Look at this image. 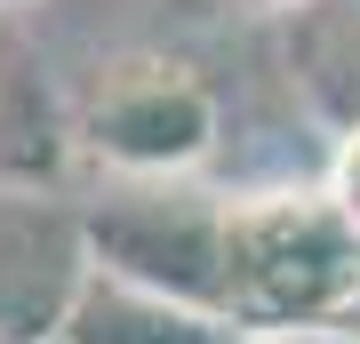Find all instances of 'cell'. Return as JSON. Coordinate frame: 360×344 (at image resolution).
Instances as JSON below:
<instances>
[{
	"label": "cell",
	"mask_w": 360,
	"mask_h": 344,
	"mask_svg": "<svg viewBox=\"0 0 360 344\" xmlns=\"http://www.w3.org/2000/svg\"><path fill=\"white\" fill-rule=\"evenodd\" d=\"M360 288V232L328 208L321 184L224 192V320L240 336H312Z\"/></svg>",
	"instance_id": "6da1fadb"
},
{
	"label": "cell",
	"mask_w": 360,
	"mask_h": 344,
	"mask_svg": "<svg viewBox=\"0 0 360 344\" xmlns=\"http://www.w3.org/2000/svg\"><path fill=\"white\" fill-rule=\"evenodd\" d=\"M217 89L184 56L120 49L72 104V160H96L112 184H193L217 153Z\"/></svg>",
	"instance_id": "7a4b0ae2"
},
{
	"label": "cell",
	"mask_w": 360,
	"mask_h": 344,
	"mask_svg": "<svg viewBox=\"0 0 360 344\" xmlns=\"http://www.w3.org/2000/svg\"><path fill=\"white\" fill-rule=\"evenodd\" d=\"M89 265L129 288L224 320V192L208 184H104L80 200Z\"/></svg>",
	"instance_id": "3957f363"
},
{
	"label": "cell",
	"mask_w": 360,
	"mask_h": 344,
	"mask_svg": "<svg viewBox=\"0 0 360 344\" xmlns=\"http://www.w3.org/2000/svg\"><path fill=\"white\" fill-rule=\"evenodd\" d=\"M80 281V208H65L56 192H0V344H56Z\"/></svg>",
	"instance_id": "277c9868"
},
{
	"label": "cell",
	"mask_w": 360,
	"mask_h": 344,
	"mask_svg": "<svg viewBox=\"0 0 360 344\" xmlns=\"http://www.w3.org/2000/svg\"><path fill=\"white\" fill-rule=\"evenodd\" d=\"M72 168V104L56 96L25 16H0V192H56Z\"/></svg>",
	"instance_id": "5b68a950"
},
{
	"label": "cell",
	"mask_w": 360,
	"mask_h": 344,
	"mask_svg": "<svg viewBox=\"0 0 360 344\" xmlns=\"http://www.w3.org/2000/svg\"><path fill=\"white\" fill-rule=\"evenodd\" d=\"M56 344H240V329L217 320V312L176 305V296L129 288V281H112V272L89 265V281H80Z\"/></svg>",
	"instance_id": "8992f818"
},
{
	"label": "cell",
	"mask_w": 360,
	"mask_h": 344,
	"mask_svg": "<svg viewBox=\"0 0 360 344\" xmlns=\"http://www.w3.org/2000/svg\"><path fill=\"white\" fill-rule=\"evenodd\" d=\"M321 192H328V208L360 232V120L352 128H336V144H328V168H321Z\"/></svg>",
	"instance_id": "52a82bcc"
},
{
	"label": "cell",
	"mask_w": 360,
	"mask_h": 344,
	"mask_svg": "<svg viewBox=\"0 0 360 344\" xmlns=\"http://www.w3.org/2000/svg\"><path fill=\"white\" fill-rule=\"evenodd\" d=\"M328 336H345V344H360V288H352V305L336 312V329H328Z\"/></svg>",
	"instance_id": "ba28073f"
},
{
	"label": "cell",
	"mask_w": 360,
	"mask_h": 344,
	"mask_svg": "<svg viewBox=\"0 0 360 344\" xmlns=\"http://www.w3.org/2000/svg\"><path fill=\"white\" fill-rule=\"evenodd\" d=\"M217 8H248V16H281V8H304V0H217Z\"/></svg>",
	"instance_id": "9c48e42d"
},
{
	"label": "cell",
	"mask_w": 360,
	"mask_h": 344,
	"mask_svg": "<svg viewBox=\"0 0 360 344\" xmlns=\"http://www.w3.org/2000/svg\"><path fill=\"white\" fill-rule=\"evenodd\" d=\"M25 8H40V0H0V16H25Z\"/></svg>",
	"instance_id": "30bf717a"
},
{
	"label": "cell",
	"mask_w": 360,
	"mask_h": 344,
	"mask_svg": "<svg viewBox=\"0 0 360 344\" xmlns=\"http://www.w3.org/2000/svg\"><path fill=\"white\" fill-rule=\"evenodd\" d=\"M240 344H288V336H240Z\"/></svg>",
	"instance_id": "8fae6325"
},
{
	"label": "cell",
	"mask_w": 360,
	"mask_h": 344,
	"mask_svg": "<svg viewBox=\"0 0 360 344\" xmlns=\"http://www.w3.org/2000/svg\"><path fill=\"white\" fill-rule=\"evenodd\" d=\"M345 128H352V120H345Z\"/></svg>",
	"instance_id": "7c38bea8"
}]
</instances>
